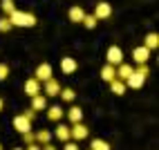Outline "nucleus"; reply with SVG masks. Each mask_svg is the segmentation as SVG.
<instances>
[{"instance_id": "nucleus-24", "label": "nucleus", "mask_w": 159, "mask_h": 150, "mask_svg": "<svg viewBox=\"0 0 159 150\" xmlns=\"http://www.w3.org/2000/svg\"><path fill=\"white\" fill-rule=\"evenodd\" d=\"M0 7H2V11H5L7 16H11V14L16 11V2H14V0H2Z\"/></svg>"}, {"instance_id": "nucleus-15", "label": "nucleus", "mask_w": 159, "mask_h": 150, "mask_svg": "<svg viewBox=\"0 0 159 150\" xmlns=\"http://www.w3.org/2000/svg\"><path fill=\"white\" fill-rule=\"evenodd\" d=\"M70 20L72 23H83V18H85V11H83V7H79V5H74L72 9H70Z\"/></svg>"}, {"instance_id": "nucleus-9", "label": "nucleus", "mask_w": 159, "mask_h": 150, "mask_svg": "<svg viewBox=\"0 0 159 150\" xmlns=\"http://www.w3.org/2000/svg\"><path fill=\"white\" fill-rule=\"evenodd\" d=\"M43 90H45V96H58V92H61V83L52 76V79H47L45 83H43Z\"/></svg>"}, {"instance_id": "nucleus-19", "label": "nucleus", "mask_w": 159, "mask_h": 150, "mask_svg": "<svg viewBox=\"0 0 159 150\" xmlns=\"http://www.w3.org/2000/svg\"><path fill=\"white\" fill-rule=\"evenodd\" d=\"M67 119H70L72 123H81V121H83V110L79 108V105L70 108V110H67Z\"/></svg>"}, {"instance_id": "nucleus-17", "label": "nucleus", "mask_w": 159, "mask_h": 150, "mask_svg": "<svg viewBox=\"0 0 159 150\" xmlns=\"http://www.w3.org/2000/svg\"><path fill=\"white\" fill-rule=\"evenodd\" d=\"M143 47H146V49H150V52L159 47V36L155 34V31H150V34L143 38Z\"/></svg>"}, {"instance_id": "nucleus-25", "label": "nucleus", "mask_w": 159, "mask_h": 150, "mask_svg": "<svg viewBox=\"0 0 159 150\" xmlns=\"http://www.w3.org/2000/svg\"><path fill=\"white\" fill-rule=\"evenodd\" d=\"M97 23H99V20L94 18L92 14H85V18H83V25H85L88 29H94V27H97Z\"/></svg>"}, {"instance_id": "nucleus-14", "label": "nucleus", "mask_w": 159, "mask_h": 150, "mask_svg": "<svg viewBox=\"0 0 159 150\" xmlns=\"http://www.w3.org/2000/svg\"><path fill=\"white\" fill-rule=\"evenodd\" d=\"M132 72H134L132 65H128V63H121V65H116V79H119V81H125Z\"/></svg>"}, {"instance_id": "nucleus-16", "label": "nucleus", "mask_w": 159, "mask_h": 150, "mask_svg": "<svg viewBox=\"0 0 159 150\" xmlns=\"http://www.w3.org/2000/svg\"><path fill=\"white\" fill-rule=\"evenodd\" d=\"M63 116H65V112H63L61 105H52V108H47V119L49 121H61Z\"/></svg>"}, {"instance_id": "nucleus-35", "label": "nucleus", "mask_w": 159, "mask_h": 150, "mask_svg": "<svg viewBox=\"0 0 159 150\" xmlns=\"http://www.w3.org/2000/svg\"><path fill=\"white\" fill-rule=\"evenodd\" d=\"M0 150H2V146H0Z\"/></svg>"}, {"instance_id": "nucleus-1", "label": "nucleus", "mask_w": 159, "mask_h": 150, "mask_svg": "<svg viewBox=\"0 0 159 150\" xmlns=\"http://www.w3.org/2000/svg\"><path fill=\"white\" fill-rule=\"evenodd\" d=\"M150 74V70H148V65H139L128 79H125L123 83H125V88H132V90H139L141 85L146 83V76Z\"/></svg>"}, {"instance_id": "nucleus-22", "label": "nucleus", "mask_w": 159, "mask_h": 150, "mask_svg": "<svg viewBox=\"0 0 159 150\" xmlns=\"http://www.w3.org/2000/svg\"><path fill=\"white\" fill-rule=\"evenodd\" d=\"M90 150H112L108 141H103V139H92L90 143Z\"/></svg>"}, {"instance_id": "nucleus-5", "label": "nucleus", "mask_w": 159, "mask_h": 150, "mask_svg": "<svg viewBox=\"0 0 159 150\" xmlns=\"http://www.w3.org/2000/svg\"><path fill=\"white\" fill-rule=\"evenodd\" d=\"M97 20H105V18H110L112 16V5L110 2H97V7H94V14H92Z\"/></svg>"}, {"instance_id": "nucleus-27", "label": "nucleus", "mask_w": 159, "mask_h": 150, "mask_svg": "<svg viewBox=\"0 0 159 150\" xmlns=\"http://www.w3.org/2000/svg\"><path fill=\"white\" fill-rule=\"evenodd\" d=\"M9 76V65L7 63H0V81H5Z\"/></svg>"}, {"instance_id": "nucleus-12", "label": "nucleus", "mask_w": 159, "mask_h": 150, "mask_svg": "<svg viewBox=\"0 0 159 150\" xmlns=\"http://www.w3.org/2000/svg\"><path fill=\"white\" fill-rule=\"evenodd\" d=\"M23 90H25V94H29V96H36V94H40V83H38L36 79H27Z\"/></svg>"}, {"instance_id": "nucleus-30", "label": "nucleus", "mask_w": 159, "mask_h": 150, "mask_svg": "<svg viewBox=\"0 0 159 150\" xmlns=\"http://www.w3.org/2000/svg\"><path fill=\"white\" fill-rule=\"evenodd\" d=\"M23 114L27 116V119H29V121H34V116H36V112H34V110H31V108H29V110H25Z\"/></svg>"}, {"instance_id": "nucleus-7", "label": "nucleus", "mask_w": 159, "mask_h": 150, "mask_svg": "<svg viewBox=\"0 0 159 150\" xmlns=\"http://www.w3.org/2000/svg\"><path fill=\"white\" fill-rule=\"evenodd\" d=\"M132 58L137 61V65H146L148 58H150V49H146L143 45L134 47V49H132Z\"/></svg>"}, {"instance_id": "nucleus-20", "label": "nucleus", "mask_w": 159, "mask_h": 150, "mask_svg": "<svg viewBox=\"0 0 159 150\" xmlns=\"http://www.w3.org/2000/svg\"><path fill=\"white\" fill-rule=\"evenodd\" d=\"M108 85H110V92H112V94H119V96H121V94H125V90H128V88H125V83H123V81H119V79L110 81Z\"/></svg>"}, {"instance_id": "nucleus-34", "label": "nucleus", "mask_w": 159, "mask_h": 150, "mask_svg": "<svg viewBox=\"0 0 159 150\" xmlns=\"http://www.w3.org/2000/svg\"><path fill=\"white\" fill-rule=\"evenodd\" d=\"M14 150H25V148H14Z\"/></svg>"}, {"instance_id": "nucleus-10", "label": "nucleus", "mask_w": 159, "mask_h": 150, "mask_svg": "<svg viewBox=\"0 0 159 150\" xmlns=\"http://www.w3.org/2000/svg\"><path fill=\"white\" fill-rule=\"evenodd\" d=\"M31 110H34V112H43V110H47V96H45V94L31 96Z\"/></svg>"}, {"instance_id": "nucleus-4", "label": "nucleus", "mask_w": 159, "mask_h": 150, "mask_svg": "<svg viewBox=\"0 0 159 150\" xmlns=\"http://www.w3.org/2000/svg\"><path fill=\"white\" fill-rule=\"evenodd\" d=\"M105 58H108V65H112V67L121 65V63H123V49L116 47V45H112L108 49V54H105Z\"/></svg>"}, {"instance_id": "nucleus-23", "label": "nucleus", "mask_w": 159, "mask_h": 150, "mask_svg": "<svg viewBox=\"0 0 159 150\" xmlns=\"http://www.w3.org/2000/svg\"><path fill=\"white\" fill-rule=\"evenodd\" d=\"M58 96H61V99H63V101H67V103H72V101H74V96H76V92H74L72 88H65V90H63V88H61V92H58Z\"/></svg>"}, {"instance_id": "nucleus-26", "label": "nucleus", "mask_w": 159, "mask_h": 150, "mask_svg": "<svg viewBox=\"0 0 159 150\" xmlns=\"http://www.w3.org/2000/svg\"><path fill=\"white\" fill-rule=\"evenodd\" d=\"M9 29H11V23H9L7 16H2L0 18V31H9Z\"/></svg>"}, {"instance_id": "nucleus-6", "label": "nucleus", "mask_w": 159, "mask_h": 150, "mask_svg": "<svg viewBox=\"0 0 159 150\" xmlns=\"http://www.w3.org/2000/svg\"><path fill=\"white\" fill-rule=\"evenodd\" d=\"M34 79H36L38 83H45L47 79H52V65H49V63H40V65L36 67Z\"/></svg>"}, {"instance_id": "nucleus-2", "label": "nucleus", "mask_w": 159, "mask_h": 150, "mask_svg": "<svg viewBox=\"0 0 159 150\" xmlns=\"http://www.w3.org/2000/svg\"><path fill=\"white\" fill-rule=\"evenodd\" d=\"M9 18V23H11V27H34L36 25V16L34 14H29V11H16L11 16H7Z\"/></svg>"}, {"instance_id": "nucleus-31", "label": "nucleus", "mask_w": 159, "mask_h": 150, "mask_svg": "<svg viewBox=\"0 0 159 150\" xmlns=\"http://www.w3.org/2000/svg\"><path fill=\"white\" fill-rule=\"evenodd\" d=\"M40 150H56V148L52 146V143H43V146H40Z\"/></svg>"}, {"instance_id": "nucleus-28", "label": "nucleus", "mask_w": 159, "mask_h": 150, "mask_svg": "<svg viewBox=\"0 0 159 150\" xmlns=\"http://www.w3.org/2000/svg\"><path fill=\"white\" fill-rule=\"evenodd\" d=\"M23 139H25V143H27V146H29V143H36V134L31 132V130H29V132H25V134H23Z\"/></svg>"}, {"instance_id": "nucleus-32", "label": "nucleus", "mask_w": 159, "mask_h": 150, "mask_svg": "<svg viewBox=\"0 0 159 150\" xmlns=\"http://www.w3.org/2000/svg\"><path fill=\"white\" fill-rule=\"evenodd\" d=\"M25 150H40V146H38V143H29Z\"/></svg>"}, {"instance_id": "nucleus-33", "label": "nucleus", "mask_w": 159, "mask_h": 150, "mask_svg": "<svg viewBox=\"0 0 159 150\" xmlns=\"http://www.w3.org/2000/svg\"><path fill=\"white\" fill-rule=\"evenodd\" d=\"M2 105H5V103H2V99H0V112H2Z\"/></svg>"}, {"instance_id": "nucleus-13", "label": "nucleus", "mask_w": 159, "mask_h": 150, "mask_svg": "<svg viewBox=\"0 0 159 150\" xmlns=\"http://www.w3.org/2000/svg\"><path fill=\"white\" fill-rule=\"evenodd\" d=\"M54 137L58 139V141H63V143H65V141H70V125H65V123H61V125H56V130H54Z\"/></svg>"}, {"instance_id": "nucleus-11", "label": "nucleus", "mask_w": 159, "mask_h": 150, "mask_svg": "<svg viewBox=\"0 0 159 150\" xmlns=\"http://www.w3.org/2000/svg\"><path fill=\"white\" fill-rule=\"evenodd\" d=\"M76 61H74L72 56H65V58H61V70H63V74H74L76 72Z\"/></svg>"}, {"instance_id": "nucleus-21", "label": "nucleus", "mask_w": 159, "mask_h": 150, "mask_svg": "<svg viewBox=\"0 0 159 150\" xmlns=\"http://www.w3.org/2000/svg\"><path fill=\"white\" fill-rule=\"evenodd\" d=\"M49 141H52V132L49 130H38L36 132V143L43 146V143H49Z\"/></svg>"}, {"instance_id": "nucleus-8", "label": "nucleus", "mask_w": 159, "mask_h": 150, "mask_svg": "<svg viewBox=\"0 0 159 150\" xmlns=\"http://www.w3.org/2000/svg\"><path fill=\"white\" fill-rule=\"evenodd\" d=\"M14 128H16L20 134H25V132L31 130V121L27 119L25 114H18V116H14Z\"/></svg>"}, {"instance_id": "nucleus-18", "label": "nucleus", "mask_w": 159, "mask_h": 150, "mask_svg": "<svg viewBox=\"0 0 159 150\" xmlns=\"http://www.w3.org/2000/svg\"><path fill=\"white\" fill-rule=\"evenodd\" d=\"M101 79H103L105 83L114 81V79H116V67H112V65H103V67H101Z\"/></svg>"}, {"instance_id": "nucleus-29", "label": "nucleus", "mask_w": 159, "mask_h": 150, "mask_svg": "<svg viewBox=\"0 0 159 150\" xmlns=\"http://www.w3.org/2000/svg\"><path fill=\"white\" fill-rule=\"evenodd\" d=\"M63 150H79V143L76 141H65V148Z\"/></svg>"}, {"instance_id": "nucleus-3", "label": "nucleus", "mask_w": 159, "mask_h": 150, "mask_svg": "<svg viewBox=\"0 0 159 150\" xmlns=\"http://www.w3.org/2000/svg\"><path fill=\"white\" fill-rule=\"evenodd\" d=\"M88 134H90V130H88V125L85 123H72V128H70V137L74 139V141H83V139H88Z\"/></svg>"}]
</instances>
